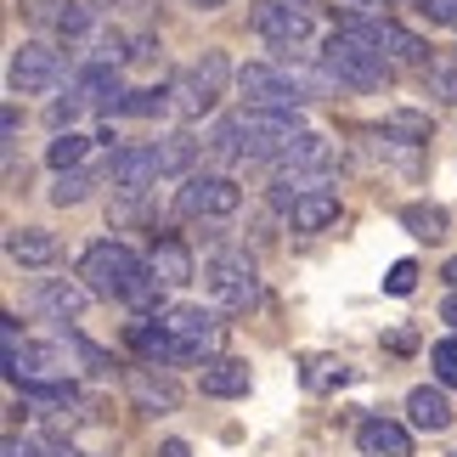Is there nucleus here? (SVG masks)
I'll use <instances>...</instances> for the list:
<instances>
[{
	"instance_id": "2",
	"label": "nucleus",
	"mask_w": 457,
	"mask_h": 457,
	"mask_svg": "<svg viewBox=\"0 0 457 457\" xmlns=\"http://www.w3.org/2000/svg\"><path fill=\"white\" fill-rule=\"evenodd\" d=\"M305 136L300 113H266V108H237L209 130V153L220 164H271L277 153H288Z\"/></svg>"
},
{
	"instance_id": "31",
	"label": "nucleus",
	"mask_w": 457,
	"mask_h": 457,
	"mask_svg": "<svg viewBox=\"0 0 457 457\" xmlns=\"http://www.w3.org/2000/svg\"><path fill=\"white\" fill-rule=\"evenodd\" d=\"M85 147H91V142H85V136L79 130H57V142H51L46 147V158H51V170H79V158H85Z\"/></svg>"
},
{
	"instance_id": "11",
	"label": "nucleus",
	"mask_w": 457,
	"mask_h": 457,
	"mask_svg": "<svg viewBox=\"0 0 457 457\" xmlns=\"http://www.w3.org/2000/svg\"><path fill=\"white\" fill-rule=\"evenodd\" d=\"M226 79H232L226 51H204V57L192 62L181 79H175V113H181V119H204L226 96Z\"/></svg>"
},
{
	"instance_id": "45",
	"label": "nucleus",
	"mask_w": 457,
	"mask_h": 457,
	"mask_svg": "<svg viewBox=\"0 0 457 457\" xmlns=\"http://www.w3.org/2000/svg\"><path fill=\"white\" fill-rule=\"evenodd\" d=\"M367 6H373V0H367Z\"/></svg>"
},
{
	"instance_id": "3",
	"label": "nucleus",
	"mask_w": 457,
	"mask_h": 457,
	"mask_svg": "<svg viewBox=\"0 0 457 457\" xmlns=\"http://www.w3.org/2000/svg\"><path fill=\"white\" fill-rule=\"evenodd\" d=\"M79 283L96 294V300H119V305H136V311H153L158 305V277L130 243L119 237H96L91 249L79 254Z\"/></svg>"
},
{
	"instance_id": "41",
	"label": "nucleus",
	"mask_w": 457,
	"mask_h": 457,
	"mask_svg": "<svg viewBox=\"0 0 457 457\" xmlns=\"http://www.w3.org/2000/svg\"><path fill=\"white\" fill-rule=\"evenodd\" d=\"M158 457H192V446L187 441H164V446H158Z\"/></svg>"
},
{
	"instance_id": "46",
	"label": "nucleus",
	"mask_w": 457,
	"mask_h": 457,
	"mask_svg": "<svg viewBox=\"0 0 457 457\" xmlns=\"http://www.w3.org/2000/svg\"><path fill=\"white\" fill-rule=\"evenodd\" d=\"M452 457H457V452H452Z\"/></svg>"
},
{
	"instance_id": "35",
	"label": "nucleus",
	"mask_w": 457,
	"mask_h": 457,
	"mask_svg": "<svg viewBox=\"0 0 457 457\" xmlns=\"http://www.w3.org/2000/svg\"><path fill=\"white\" fill-rule=\"evenodd\" d=\"M23 345H29V339H23V322L6 311V316H0V350H6V356H0V367H12L17 356H23Z\"/></svg>"
},
{
	"instance_id": "17",
	"label": "nucleus",
	"mask_w": 457,
	"mask_h": 457,
	"mask_svg": "<svg viewBox=\"0 0 457 457\" xmlns=\"http://www.w3.org/2000/svg\"><path fill=\"white\" fill-rule=\"evenodd\" d=\"M125 345H130L147 367H192V361H198L181 339H170V333L158 328V316H142V322H130V328H125Z\"/></svg>"
},
{
	"instance_id": "18",
	"label": "nucleus",
	"mask_w": 457,
	"mask_h": 457,
	"mask_svg": "<svg viewBox=\"0 0 457 457\" xmlns=\"http://www.w3.org/2000/svg\"><path fill=\"white\" fill-rule=\"evenodd\" d=\"M29 17L40 29H51L57 40H85L96 29V6L91 0H29Z\"/></svg>"
},
{
	"instance_id": "13",
	"label": "nucleus",
	"mask_w": 457,
	"mask_h": 457,
	"mask_svg": "<svg viewBox=\"0 0 457 457\" xmlns=\"http://www.w3.org/2000/svg\"><path fill=\"white\" fill-rule=\"evenodd\" d=\"M68 373H74V350H68L62 339H51V345H23V356H17L6 367V378L12 384H68Z\"/></svg>"
},
{
	"instance_id": "36",
	"label": "nucleus",
	"mask_w": 457,
	"mask_h": 457,
	"mask_svg": "<svg viewBox=\"0 0 457 457\" xmlns=\"http://www.w3.org/2000/svg\"><path fill=\"white\" fill-rule=\"evenodd\" d=\"M384 130H395V136H407V142H429V119L424 113H390V119H384Z\"/></svg>"
},
{
	"instance_id": "1",
	"label": "nucleus",
	"mask_w": 457,
	"mask_h": 457,
	"mask_svg": "<svg viewBox=\"0 0 457 457\" xmlns=\"http://www.w3.org/2000/svg\"><path fill=\"white\" fill-rule=\"evenodd\" d=\"M237 91H243V108H266V113H300L311 108L316 96L333 91V74L322 62H294V51L271 62H243L237 68Z\"/></svg>"
},
{
	"instance_id": "23",
	"label": "nucleus",
	"mask_w": 457,
	"mask_h": 457,
	"mask_svg": "<svg viewBox=\"0 0 457 457\" xmlns=\"http://www.w3.org/2000/svg\"><path fill=\"white\" fill-rule=\"evenodd\" d=\"M249 361L243 356H209L204 361V395H215V401H232V395H249Z\"/></svg>"
},
{
	"instance_id": "40",
	"label": "nucleus",
	"mask_w": 457,
	"mask_h": 457,
	"mask_svg": "<svg viewBox=\"0 0 457 457\" xmlns=\"http://www.w3.org/2000/svg\"><path fill=\"white\" fill-rule=\"evenodd\" d=\"M441 322L457 333V294H446V305H441Z\"/></svg>"
},
{
	"instance_id": "14",
	"label": "nucleus",
	"mask_w": 457,
	"mask_h": 457,
	"mask_svg": "<svg viewBox=\"0 0 457 457\" xmlns=\"http://www.w3.org/2000/svg\"><path fill=\"white\" fill-rule=\"evenodd\" d=\"M125 74H119L113 62H79L74 85H68V96L79 102V108H96V113H119V102H125Z\"/></svg>"
},
{
	"instance_id": "32",
	"label": "nucleus",
	"mask_w": 457,
	"mask_h": 457,
	"mask_svg": "<svg viewBox=\"0 0 457 457\" xmlns=\"http://www.w3.org/2000/svg\"><path fill=\"white\" fill-rule=\"evenodd\" d=\"M424 91L457 108V62H452V57H441V62H429V68H424Z\"/></svg>"
},
{
	"instance_id": "27",
	"label": "nucleus",
	"mask_w": 457,
	"mask_h": 457,
	"mask_svg": "<svg viewBox=\"0 0 457 457\" xmlns=\"http://www.w3.org/2000/svg\"><path fill=\"white\" fill-rule=\"evenodd\" d=\"M401 226H407L418 243H441L452 232V215L441 204H407V209H401Z\"/></svg>"
},
{
	"instance_id": "37",
	"label": "nucleus",
	"mask_w": 457,
	"mask_h": 457,
	"mask_svg": "<svg viewBox=\"0 0 457 457\" xmlns=\"http://www.w3.org/2000/svg\"><path fill=\"white\" fill-rule=\"evenodd\" d=\"M412 288H418V266H412V260H395V266H390V277H384V294L407 300Z\"/></svg>"
},
{
	"instance_id": "33",
	"label": "nucleus",
	"mask_w": 457,
	"mask_h": 457,
	"mask_svg": "<svg viewBox=\"0 0 457 457\" xmlns=\"http://www.w3.org/2000/svg\"><path fill=\"white\" fill-rule=\"evenodd\" d=\"M429 367H435V384L457 390V333H452V339H435V345H429Z\"/></svg>"
},
{
	"instance_id": "38",
	"label": "nucleus",
	"mask_w": 457,
	"mask_h": 457,
	"mask_svg": "<svg viewBox=\"0 0 457 457\" xmlns=\"http://www.w3.org/2000/svg\"><path fill=\"white\" fill-rule=\"evenodd\" d=\"M418 12H424L429 23H441V29L457 34V0H418Z\"/></svg>"
},
{
	"instance_id": "30",
	"label": "nucleus",
	"mask_w": 457,
	"mask_h": 457,
	"mask_svg": "<svg viewBox=\"0 0 457 457\" xmlns=\"http://www.w3.org/2000/svg\"><path fill=\"white\" fill-rule=\"evenodd\" d=\"M91 187H96V175H85V170H62V175H57V187H51V204H57V209H74V204L91 198Z\"/></svg>"
},
{
	"instance_id": "19",
	"label": "nucleus",
	"mask_w": 457,
	"mask_h": 457,
	"mask_svg": "<svg viewBox=\"0 0 457 457\" xmlns=\"http://www.w3.org/2000/svg\"><path fill=\"white\" fill-rule=\"evenodd\" d=\"M125 390H130V401L142 407L147 418H164V412H175L181 407V390H175V378H164L158 367H125Z\"/></svg>"
},
{
	"instance_id": "20",
	"label": "nucleus",
	"mask_w": 457,
	"mask_h": 457,
	"mask_svg": "<svg viewBox=\"0 0 457 457\" xmlns=\"http://www.w3.org/2000/svg\"><path fill=\"white\" fill-rule=\"evenodd\" d=\"M283 215H288V232H305V237H311V232H328V226L339 220V192H333V187L300 192V198H294Z\"/></svg>"
},
{
	"instance_id": "25",
	"label": "nucleus",
	"mask_w": 457,
	"mask_h": 457,
	"mask_svg": "<svg viewBox=\"0 0 457 457\" xmlns=\"http://www.w3.org/2000/svg\"><path fill=\"white\" fill-rule=\"evenodd\" d=\"M6 254L17 260V266H51V260H57V237L40 232V226H12Z\"/></svg>"
},
{
	"instance_id": "7",
	"label": "nucleus",
	"mask_w": 457,
	"mask_h": 457,
	"mask_svg": "<svg viewBox=\"0 0 457 457\" xmlns=\"http://www.w3.org/2000/svg\"><path fill=\"white\" fill-rule=\"evenodd\" d=\"M339 34H350V40H361V46H373L378 57H390V62H407V68H429V46L418 40L412 29H401L395 17H361V12H350Z\"/></svg>"
},
{
	"instance_id": "42",
	"label": "nucleus",
	"mask_w": 457,
	"mask_h": 457,
	"mask_svg": "<svg viewBox=\"0 0 457 457\" xmlns=\"http://www.w3.org/2000/svg\"><path fill=\"white\" fill-rule=\"evenodd\" d=\"M441 277H446V283H452V294H457V254L446 260V271H441Z\"/></svg>"
},
{
	"instance_id": "10",
	"label": "nucleus",
	"mask_w": 457,
	"mask_h": 457,
	"mask_svg": "<svg viewBox=\"0 0 457 457\" xmlns=\"http://www.w3.org/2000/svg\"><path fill=\"white\" fill-rule=\"evenodd\" d=\"M249 29L271 51H300L316 34V12H311V0H260L249 12Z\"/></svg>"
},
{
	"instance_id": "5",
	"label": "nucleus",
	"mask_w": 457,
	"mask_h": 457,
	"mask_svg": "<svg viewBox=\"0 0 457 457\" xmlns=\"http://www.w3.org/2000/svg\"><path fill=\"white\" fill-rule=\"evenodd\" d=\"M322 68L333 74V85H350V91H384L390 74H395L390 57H378L373 46L350 40V34H339V29H333L328 46H322Z\"/></svg>"
},
{
	"instance_id": "22",
	"label": "nucleus",
	"mask_w": 457,
	"mask_h": 457,
	"mask_svg": "<svg viewBox=\"0 0 457 457\" xmlns=\"http://www.w3.org/2000/svg\"><path fill=\"white\" fill-rule=\"evenodd\" d=\"M147 266H153V277L164 288H187L192 277H198V266H192V249L181 237H158L153 243V254H147Z\"/></svg>"
},
{
	"instance_id": "9",
	"label": "nucleus",
	"mask_w": 457,
	"mask_h": 457,
	"mask_svg": "<svg viewBox=\"0 0 457 457\" xmlns=\"http://www.w3.org/2000/svg\"><path fill=\"white\" fill-rule=\"evenodd\" d=\"M204 288H209V300H215L220 311H249V305L260 300L254 260L243 254V249H220V254H209V266H204Z\"/></svg>"
},
{
	"instance_id": "16",
	"label": "nucleus",
	"mask_w": 457,
	"mask_h": 457,
	"mask_svg": "<svg viewBox=\"0 0 457 457\" xmlns=\"http://www.w3.org/2000/svg\"><path fill=\"white\" fill-rule=\"evenodd\" d=\"M96 294L79 283V277H40L34 283V294H29V311H40V316H51V322H74V316L91 305Z\"/></svg>"
},
{
	"instance_id": "34",
	"label": "nucleus",
	"mask_w": 457,
	"mask_h": 457,
	"mask_svg": "<svg viewBox=\"0 0 457 457\" xmlns=\"http://www.w3.org/2000/svg\"><path fill=\"white\" fill-rule=\"evenodd\" d=\"M345 378H350V367H345V361H333V356H322V361H311V367H305V390H316V395L333 390V384H345Z\"/></svg>"
},
{
	"instance_id": "4",
	"label": "nucleus",
	"mask_w": 457,
	"mask_h": 457,
	"mask_svg": "<svg viewBox=\"0 0 457 457\" xmlns=\"http://www.w3.org/2000/svg\"><path fill=\"white\" fill-rule=\"evenodd\" d=\"M266 170L277 175V181H271V204L288 209L300 192H322V187H333V175H339V147H333L328 136L305 130L300 142H294L288 153H277Z\"/></svg>"
},
{
	"instance_id": "12",
	"label": "nucleus",
	"mask_w": 457,
	"mask_h": 457,
	"mask_svg": "<svg viewBox=\"0 0 457 457\" xmlns=\"http://www.w3.org/2000/svg\"><path fill=\"white\" fill-rule=\"evenodd\" d=\"M158 328L170 333V339H181L198 361H209V350H215L220 339V316L215 311H204V305H158Z\"/></svg>"
},
{
	"instance_id": "29",
	"label": "nucleus",
	"mask_w": 457,
	"mask_h": 457,
	"mask_svg": "<svg viewBox=\"0 0 457 457\" xmlns=\"http://www.w3.org/2000/svg\"><path fill=\"white\" fill-rule=\"evenodd\" d=\"M198 147L204 142H192L187 130H175V136H164V142H158V164H164V175H192V158H198Z\"/></svg>"
},
{
	"instance_id": "39",
	"label": "nucleus",
	"mask_w": 457,
	"mask_h": 457,
	"mask_svg": "<svg viewBox=\"0 0 457 457\" xmlns=\"http://www.w3.org/2000/svg\"><path fill=\"white\" fill-rule=\"evenodd\" d=\"M0 457H46V446H40V441H17V435H12Z\"/></svg>"
},
{
	"instance_id": "8",
	"label": "nucleus",
	"mask_w": 457,
	"mask_h": 457,
	"mask_svg": "<svg viewBox=\"0 0 457 457\" xmlns=\"http://www.w3.org/2000/svg\"><path fill=\"white\" fill-rule=\"evenodd\" d=\"M62 79H68V57L51 40H23L12 51V68H6L12 96H51Z\"/></svg>"
},
{
	"instance_id": "24",
	"label": "nucleus",
	"mask_w": 457,
	"mask_h": 457,
	"mask_svg": "<svg viewBox=\"0 0 457 457\" xmlns=\"http://www.w3.org/2000/svg\"><path fill=\"white\" fill-rule=\"evenodd\" d=\"M407 418L418 429H429V435H441L452 424V401H446V384H418V390L407 395Z\"/></svg>"
},
{
	"instance_id": "6",
	"label": "nucleus",
	"mask_w": 457,
	"mask_h": 457,
	"mask_svg": "<svg viewBox=\"0 0 457 457\" xmlns=\"http://www.w3.org/2000/svg\"><path fill=\"white\" fill-rule=\"evenodd\" d=\"M243 209V187L226 170H192L175 192V215L181 220H226Z\"/></svg>"
},
{
	"instance_id": "21",
	"label": "nucleus",
	"mask_w": 457,
	"mask_h": 457,
	"mask_svg": "<svg viewBox=\"0 0 457 457\" xmlns=\"http://www.w3.org/2000/svg\"><path fill=\"white\" fill-rule=\"evenodd\" d=\"M356 446H361V457H412V435L395 418H367L356 429Z\"/></svg>"
},
{
	"instance_id": "44",
	"label": "nucleus",
	"mask_w": 457,
	"mask_h": 457,
	"mask_svg": "<svg viewBox=\"0 0 457 457\" xmlns=\"http://www.w3.org/2000/svg\"><path fill=\"white\" fill-rule=\"evenodd\" d=\"M57 457H91V452H79V446H57Z\"/></svg>"
},
{
	"instance_id": "43",
	"label": "nucleus",
	"mask_w": 457,
	"mask_h": 457,
	"mask_svg": "<svg viewBox=\"0 0 457 457\" xmlns=\"http://www.w3.org/2000/svg\"><path fill=\"white\" fill-rule=\"evenodd\" d=\"M192 6H198V12H220L226 0H192Z\"/></svg>"
},
{
	"instance_id": "28",
	"label": "nucleus",
	"mask_w": 457,
	"mask_h": 457,
	"mask_svg": "<svg viewBox=\"0 0 457 457\" xmlns=\"http://www.w3.org/2000/svg\"><path fill=\"white\" fill-rule=\"evenodd\" d=\"M57 339H62V345H68V350H74V356H79V367H85V373H96V378H113V373H119V361H113V356H108V350H102V345H91V339H85L79 328L57 322Z\"/></svg>"
},
{
	"instance_id": "15",
	"label": "nucleus",
	"mask_w": 457,
	"mask_h": 457,
	"mask_svg": "<svg viewBox=\"0 0 457 457\" xmlns=\"http://www.w3.org/2000/svg\"><path fill=\"white\" fill-rule=\"evenodd\" d=\"M158 175H164L158 147H113V158H108V181H113V192H125V198L153 192Z\"/></svg>"
},
{
	"instance_id": "26",
	"label": "nucleus",
	"mask_w": 457,
	"mask_h": 457,
	"mask_svg": "<svg viewBox=\"0 0 457 457\" xmlns=\"http://www.w3.org/2000/svg\"><path fill=\"white\" fill-rule=\"evenodd\" d=\"M164 113H175V85H142L119 102V119H164Z\"/></svg>"
}]
</instances>
